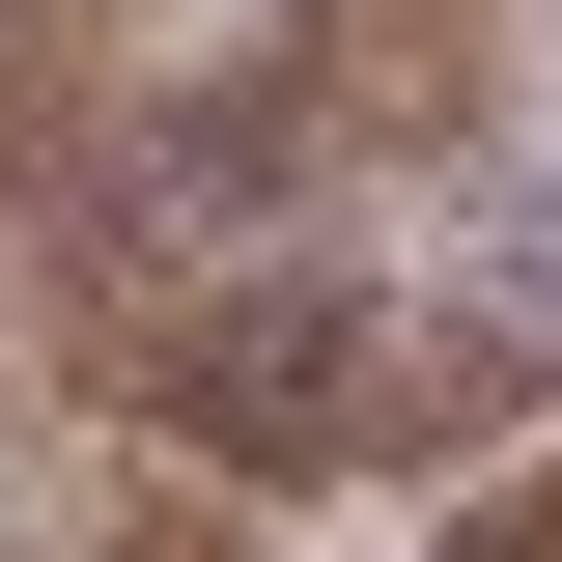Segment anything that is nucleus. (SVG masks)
I'll return each mask as SVG.
<instances>
[{
	"label": "nucleus",
	"mask_w": 562,
	"mask_h": 562,
	"mask_svg": "<svg viewBox=\"0 0 562 562\" xmlns=\"http://www.w3.org/2000/svg\"><path fill=\"white\" fill-rule=\"evenodd\" d=\"M169 29H198V0H0V254L113 169V113L169 85Z\"/></svg>",
	"instance_id": "obj_1"
},
{
	"label": "nucleus",
	"mask_w": 562,
	"mask_h": 562,
	"mask_svg": "<svg viewBox=\"0 0 562 562\" xmlns=\"http://www.w3.org/2000/svg\"><path fill=\"white\" fill-rule=\"evenodd\" d=\"M450 562H562V479H506V506H450Z\"/></svg>",
	"instance_id": "obj_2"
}]
</instances>
